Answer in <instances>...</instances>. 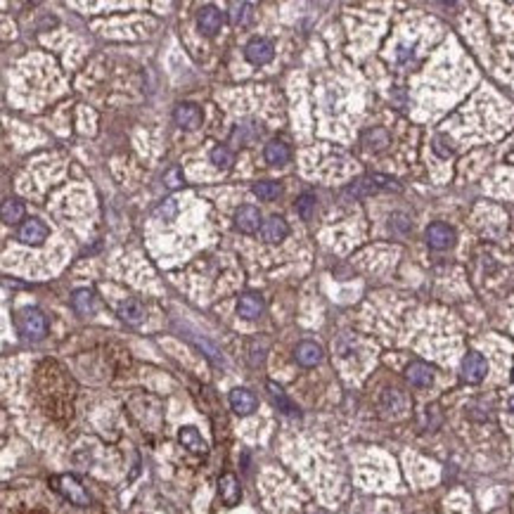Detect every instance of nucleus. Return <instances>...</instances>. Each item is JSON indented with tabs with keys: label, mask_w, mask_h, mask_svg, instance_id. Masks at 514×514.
Returning <instances> with one entry per match:
<instances>
[{
	"label": "nucleus",
	"mask_w": 514,
	"mask_h": 514,
	"mask_svg": "<svg viewBox=\"0 0 514 514\" xmlns=\"http://www.w3.org/2000/svg\"><path fill=\"white\" fill-rule=\"evenodd\" d=\"M289 235V226H287V221L282 216H270V218H266L264 221V226H261V237L266 239V242H270V244H277V242H282Z\"/></svg>",
	"instance_id": "ddd939ff"
},
{
	"label": "nucleus",
	"mask_w": 514,
	"mask_h": 514,
	"mask_svg": "<svg viewBox=\"0 0 514 514\" xmlns=\"http://www.w3.org/2000/svg\"><path fill=\"white\" fill-rule=\"evenodd\" d=\"M244 57L251 64H268L275 57V50H272V43L266 39H251L247 45H244Z\"/></svg>",
	"instance_id": "1a4fd4ad"
},
{
	"label": "nucleus",
	"mask_w": 514,
	"mask_h": 514,
	"mask_svg": "<svg viewBox=\"0 0 514 514\" xmlns=\"http://www.w3.org/2000/svg\"><path fill=\"white\" fill-rule=\"evenodd\" d=\"M294 358H297L299 365L303 367H315L323 363V349L315 341H301V344L294 349Z\"/></svg>",
	"instance_id": "dca6fc26"
},
{
	"label": "nucleus",
	"mask_w": 514,
	"mask_h": 514,
	"mask_svg": "<svg viewBox=\"0 0 514 514\" xmlns=\"http://www.w3.org/2000/svg\"><path fill=\"white\" fill-rule=\"evenodd\" d=\"M173 119H175V124L180 128H185V131H197V128L202 126V109L192 103H180L173 109Z\"/></svg>",
	"instance_id": "6e6552de"
},
{
	"label": "nucleus",
	"mask_w": 514,
	"mask_h": 514,
	"mask_svg": "<svg viewBox=\"0 0 514 514\" xmlns=\"http://www.w3.org/2000/svg\"><path fill=\"white\" fill-rule=\"evenodd\" d=\"M427 244L438 251L451 249L455 244V230L451 226H446V223H431L427 228Z\"/></svg>",
	"instance_id": "39448f33"
},
{
	"label": "nucleus",
	"mask_w": 514,
	"mask_h": 514,
	"mask_svg": "<svg viewBox=\"0 0 514 514\" xmlns=\"http://www.w3.org/2000/svg\"><path fill=\"white\" fill-rule=\"evenodd\" d=\"M382 408L389 412V415H396L398 417L400 412L408 408V400H405V396L400 394L398 389H387L382 396Z\"/></svg>",
	"instance_id": "412c9836"
},
{
	"label": "nucleus",
	"mask_w": 514,
	"mask_h": 514,
	"mask_svg": "<svg viewBox=\"0 0 514 514\" xmlns=\"http://www.w3.org/2000/svg\"><path fill=\"white\" fill-rule=\"evenodd\" d=\"M72 306H74V310H76L78 315H90L95 310V297H93V292H88V289H78V292H74Z\"/></svg>",
	"instance_id": "4be33fe9"
},
{
	"label": "nucleus",
	"mask_w": 514,
	"mask_h": 514,
	"mask_svg": "<svg viewBox=\"0 0 514 514\" xmlns=\"http://www.w3.org/2000/svg\"><path fill=\"white\" fill-rule=\"evenodd\" d=\"M119 315L128 325H140L144 320V308L138 299H126V301L119 303Z\"/></svg>",
	"instance_id": "6ab92c4d"
},
{
	"label": "nucleus",
	"mask_w": 514,
	"mask_h": 514,
	"mask_svg": "<svg viewBox=\"0 0 514 514\" xmlns=\"http://www.w3.org/2000/svg\"><path fill=\"white\" fill-rule=\"evenodd\" d=\"M512 379H514V372H512Z\"/></svg>",
	"instance_id": "72a5a7b5"
},
{
	"label": "nucleus",
	"mask_w": 514,
	"mask_h": 514,
	"mask_svg": "<svg viewBox=\"0 0 514 514\" xmlns=\"http://www.w3.org/2000/svg\"><path fill=\"white\" fill-rule=\"evenodd\" d=\"M507 408H510V410L514 412V396H512V398H510V400H507Z\"/></svg>",
	"instance_id": "473e14b6"
},
{
	"label": "nucleus",
	"mask_w": 514,
	"mask_h": 514,
	"mask_svg": "<svg viewBox=\"0 0 514 514\" xmlns=\"http://www.w3.org/2000/svg\"><path fill=\"white\" fill-rule=\"evenodd\" d=\"M21 218H24V204L21 202H17V200H8L3 204V221L5 223H19Z\"/></svg>",
	"instance_id": "bb28decb"
},
{
	"label": "nucleus",
	"mask_w": 514,
	"mask_h": 514,
	"mask_svg": "<svg viewBox=\"0 0 514 514\" xmlns=\"http://www.w3.org/2000/svg\"><path fill=\"white\" fill-rule=\"evenodd\" d=\"M164 183H166V187H171V190H175V187H180V185H183V173H180V169H171V171H166Z\"/></svg>",
	"instance_id": "7c9ffc66"
},
{
	"label": "nucleus",
	"mask_w": 514,
	"mask_h": 514,
	"mask_svg": "<svg viewBox=\"0 0 514 514\" xmlns=\"http://www.w3.org/2000/svg\"><path fill=\"white\" fill-rule=\"evenodd\" d=\"M251 192H254L259 200L270 202V200H275V197L282 192V185L275 183V180H261V183H256L254 187H251Z\"/></svg>",
	"instance_id": "b1692460"
},
{
	"label": "nucleus",
	"mask_w": 514,
	"mask_h": 514,
	"mask_svg": "<svg viewBox=\"0 0 514 514\" xmlns=\"http://www.w3.org/2000/svg\"><path fill=\"white\" fill-rule=\"evenodd\" d=\"M221 24H223V14L213 5H204L197 12V26H200V31L204 36H216L221 31Z\"/></svg>",
	"instance_id": "f8f14e48"
},
{
	"label": "nucleus",
	"mask_w": 514,
	"mask_h": 514,
	"mask_svg": "<svg viewBox=\"0 0 514 514\" xmlns=\"http://www.w3.org/2000/svg\"><path fill=\"white\" fill-rule=\"evenodd\" d=\"M256 405H259V400H256V396L251 394L249 389H233L230 391V408H233L235 415L247 417L256 410Z\"/></svg>",
	"instance_id": "9b49d317"
},
{
	"label": "nucleus",
	"mask_w": 514,
	"mask_h": 514,
	"mask_svg": "<svg viewBox=\"0 0 514 514\" xmlns=\"http://www.w3.org/2000/svg\"><path fill=\"white\" fill-rule=\"evenodd\" d=\"M264 157L270 166H285L292 159V152H289V147L282 140H270L264 149Z\"/></svg>",
	"instance_id": "a211bd4d"
},
{
	"label": "nucleus",
	"mask_w": 514,
	"mask_h": 514,
	"mask_svg": "<svg viewBox=\"0 0 514 514\" xmlns=\"http://www.w3.org/2000/svg\"><path fill=\"white\" fill-rule=\"evenodd\" d=\"M251 10H254V5L251 3H230L228 5L230 24H235V26L247 24V21L251 19Z\"/></svg>",
	"instance_id": "5701e85b"
},
{
	"label": "nucleus",
	"mask_w": 514,
	"mask_h": 514,
	"mask_svg": "<svg viewBox=\"0 0 514 514\" xmlns=\"http://www.w3.org/2000/svg\"><path fill=\"white\" fill-rule=\"evenodd\" d=\"M157 218H162V221H173L175 213H178V204H175V200H166L164 204H159L157 211Z\"/></svg>",
	"instance_id": "c756f323"
},
{
	"label": "nucleus",
	"mask_w": 514,
	"mask_h": 514,
	"mask_svg": "<svg viewBox=\"0 0 514 514\" xmlns=\"http://www.w3.org/2000/svg\"><path fill=\"white\" fill-rule=\"evenodd\" d=\"M190 339L195 341V344L200 346L202 351H206V356L211 358L213 363H218V365H223V356H221V353H218V349H216V346L211 344V341H206V339H200V336H195V334H190Z\"/></svg>",
	"instance_id": "c85d7f7f"
},
{
	"label": "nucleus",
	"mask_w": 514,
	"mask_h": 514,
	"mask_svg": "<svg viewBox=\"0 0 514 514\" xmlns=\"http://www.w3.org/2000/svg\"><path fill=\"white\" fill-rule=\"evenodd\" d=\"M17 330L24 339L41 341L47 334V320L39 308H21L17 313Z\"/></svg>",
	"instance_id": "7ed1b4c3"
},
{
	"label": "nucleus",
	"mask_w": 514,
	"mask_h": 514,
	"mask_svg": "<svg viewBox=\"0 0 514 514\" xmlns=\"http://www.w3.org/2000/svg\"><path fill=\"white\" fill-rule=\"evenodd\" d=\"M315 208H318V200H315V195H301L297 200V213L303 218V221H310V218L315 216Z\"/></svg>",
	"instance_id": "a878e982"
},
{
	"label": "nucleus",
	"mask_w": 514,
	"mask_h": 514,
	"mask_svg": "<svg viewBox=\"0 0 514 514\" xmlns=\"http://www.w3.org/2000/svg\"><path fill=\"white\" fill-rule=\"evenodd\" d=\"M486 372H489V363H486V358L481 356V353L469 351L467 356L462 358V379L464 382L479 384L481 379L486 377Z\"/></svg>",
	"instance_id": "20e7f679"
},
{
	"label": "nucleus",
	"mask_w": 514,
	"mask_h": 514,
	"mask_svg": "<svg viewBox=\"0 0 514 514\" xmlns=\"http://www.w3.org/2000/svg\"><path fill=\"white\" fill-rule=\"evenodd\" d=\"M19 239L24 244H31V247H41V244L47 239L45 223L39 221V218H29V221H24L19 228Z\"/></svg>",
	"instance_id": "9d476101"
},
{
	"label": "nucleus",
	"mask_w": 514,
	"mask_h": 514,
	"mask_svg": "<svg viewBox=\"0 0 514 514\" xmlns=\"http://www.w3.org/2000/svg\"><path fill=\"white\" fill-rule=\"evenodd\" d=\"M266 387H268V394H270L272 403L277 405V410H282V412H285V415H289V417H297V415H299V408L292 403V400L287 398V394H285V391H282L280 387H277L275 382H268Z\"/></svg>",
	"instance_id": "aec40b11"
},
{
	"label": "nucleus",
	"mask_w": 514,
	"mask_h": 514,
	"mask_svg": "<svg viewBox=\"0 0 514 514\" xmlns=\"http://www.w3.org/2000/svg\"><path fill=\"white\" fill-rule=\"evenodd\" d=\"M264 308H266V303H264V299H261L259 294H244V297H239V301H237V315L242 320L261 318Z\"/></svg>",
	"instance_id": "f3484780"
},
{
	"label": "nucleus",
	"mask_w": 514,
	"mask_h": 514,
	"mask_svg": "<svg viewBox=\"0 0 514 514\" xmlns=\"http://www.w3.org/2000/svg\"><path fill=\"white\" fill-rule=\"evenodd\" d=\"M178 441H180V446L192 455H206L208 453L206 441L202 438V433L197 431L195 427H183V429H178Z\"/></svg>",
	"instance_id": "4468645a"
},
{
	"label": "nucleus",
	"mask_w": 514,
	"mask_h": 514,
	"mask_svg": "<svg viewBox=\"0 0 514 514\" xmlns=\"http://www.w3.org/2000/svg\"><path fill=\"white\" fill-rule=\"evenodd\" d=\"M50 484H52V489H55L57 493H60V495L64 497V500L72 502V505H76V507H88V505H90L88 491L83 489L81 481H78L76 476H72V474L52 476Z\"/></svg>",
	"instance_id": "f03ea898"
},
{
	"label": "nucleus",
	"mask_w": 514,
	"mask_h": 514,
	"mask_svg": "<svg viewBox=\"0 0 514 514\" xmlns=\"http://www.w3.org/2000/svg\"><path fill=\"white\" fill-rule=\"evenodd\" d=\"M379 190H400V185L396 183L394 178H389V175H365V178H358L353 180V183L346 187L344 195L346 197H353V200H361V197H367V195H374V192Z\"/></svg>",
	"instance_id": "f257e3e1"
},
{
	"label": "nucleus",
	"mask_w": 514,
	"mask_h": 514,
	"mask_svg": "<svg viewBox=\"0 0 514 514\" xmlns=\"http://www.w3.org/2000/svg\"><path fill=\"white\" fill-rule=\"evenodd\" d=\"M261 211L256 206H251V204H242L235 211V228L239 230V233H244V235H251V233H256V230H261Z\"/></svg>",
	"instance_id": "423d86ee"
},
{
	"label": "nucleus",
	"mask_w": 514,
	"mask_h": 514,
	"mask_svg": "<svg viewBox=\"0 0 514 514\" xmlns=\"http://www.w3.org/2000/svg\"><path fill=\"white\" fill-rule=\"evenodd\" d=\"M211 162L216 164L218 169L226 171V169L233 166L235 159H233V152H230L228 147H216V149H211Z\"/></svg>",
	"instance_id": "cd10ccee"
},
{
	"label": "nucleus",
	"mask_w": 514,
	"mask_h": 514,
	"mask_svg": "<svg viewBox=\"0 0 514 514\" xmlns=\"http://www.w3.org/2000/svg\"><path fill=\"white\" fill-rule=\"evenodd\" d=\"M365 144L372 152H382L389 144V133L384 131V128H372V131L365 133Z\"/></svg>",
	"instance_id": "393cba45"
},
{
	"label": "nucleus",
	"mask_w": 514,
	"mask_h": 514,
	"mask_svg": "<svg viewBox=\"0 0 514 514\" xmlns=\"http://www.w3.org/2000/svg\"><path fill=\"white\" fill-rule=\"evenodd\" d=\"M218 497L226 507H235L242 500V486L235 474H223L218 479Z\"/></svg>",
	"instance_id": "0eeeda50"
},
{
	"label": "nucleus",
	"mask_w": 514,
	"mask_h": 514,
	"mask_svg": "<svg viewBox=\"0 0 514 514\" xmlns=\"http://www.w3.org/2000/svg\"><path fill=\"white\" fill-rule=\"evenodd\" d=\"M391 228L398 230V233H408V230H410L408 216H403V213H396V216H391Z\"/></svg>",
	"instance_id": "2f4dec72"
},
{
	"label": "nucleus",
	"mask_w": 514,
	"mask_h": 514,
	"mask_svg": "<svg viewBox=\"0 0 514 514\" xmlns=\"http://www.w3.org/2000/svg\"><path fill=\"white\" fill-rule=\"evenodd\" d=\"M405 379H408L412 387L427 389V387H431V384H433V370L427 365V363L415 361V363H410V365L405 367Z\"/></svg>",
	"instance_id": "2eb2a0df"
}]
</instances>
